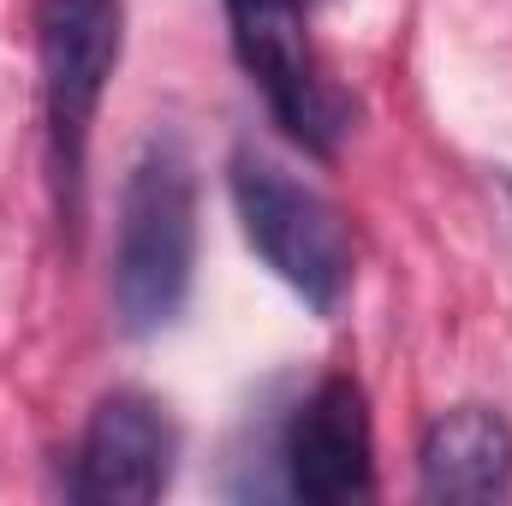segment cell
<instances>
[{
  "label": "cell",
  "instance_id": "obj_1",
  "mask_svg": "<svg viewBox=\"0 0 512 506\" xmlns=\"http://www.w3.org/2000/svg\"><path fill=\"white\" fill-rule=\"evenodd\" d=\"M197 280V161L179 131L143 137L114 221V316L131 340L179 322Z\"/></svg>",
  "mask_w": 512,
  "mask_h": 506
},
{
  "label": "cell",
  "instance_id": "obj_2",
  "mask_svg": "<svg viewBox=\"0 0 512 506\" xmlns=\"http://www.w3.org/2000/svg\"><path fill=\"white\" fill-rule=\"evenodd\" d=\"M227 191H233L245 245L268 262V274L286 280L316 316H334L352 292V239L340 209L256 143L233 149Z\"/></svg>",
  "mask_w": 512,
  "mask_h": 506
},
{
  "label": "cell",
  "instance_id": "obj_3",
  "mask_svg": "<svg viewBox=\"0 0 512 506\" xmlns=\"http://www.w3.org/2000/svg\"><path fill=\"white\" fill-rule=\"evenodd\" d=\"M227 6V36H233V54L245 66L274 126L286 131L304 155H334L352 120H358V102L322 72L316 48H310V0H221Z\"/></svg>",
  "mask_w": 512,
  "mask_h": 506
},
{
  "label": "cell",
  "instance_id": "obj_4",
  "mask_svg": "<svg viewBox=\"0 0 512 506\" xmlns=\"http://www.w3.org/2000/svg\"><path fill=\"white\" fill-rule=\"evenodd\" d=\"M126 54V0H36V66H42V114L60 185L78 197L90 126Z\"/></svg>",
  "mask_w": 512,
  "mask_h": 506
},
{
  "label": "cell",
  "instance_id": "obj_5",
  "mask_svg": "<svg viewBox=\"0 0 512 506\" xmlns=\"http://www.w3.org/2000/svg\"><path fill=\"white\" fill-rule=\"evenodd\" d=\"M173 465H179V429L173 417L137 393L114 387L108 399H96L78 459H72V501L90 506H149L173 489Z\"/></svg>",
  "mask_w": 512,
  "mask_h": 506
},
{
  "label": "cell",
  "instance_id": "obj_6",
  "mask_svg": "<svg viewBox=\"0 0 512 506\" xmlns=\"http://www.w3.org/2000/svg\"><path fill=\"white\" fill-rule=\"evenodd\" d=\"M280 465H286V495L298 501L340 506L376 495V429L364 387L352 376L316 381L280 435Z\"/></svg>",
  "mask_w": 512,
  "mask_h": 506
},
{
  "label": "cell",
  "instance_id": "obj_7",
  "mask_svg": "<svg viewBox=\"0 0 512 506\" xmlns=\"http://www.w3.org/2000/svg\"><path fill=\"white\" fill-rule=\"evenodd\" d=\"M423 501H507L512 495V423L495 405H453L417 441Z\"/></svg>",
  "mask_w": 512,
  "mask_h": 506
}]
</instances>
